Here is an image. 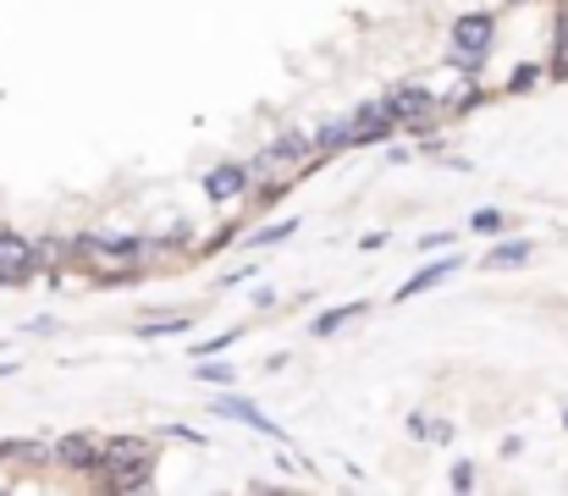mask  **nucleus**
<instances>
[{
    "label": "nucleus",
    "mask_w": 568,
    "mask_h": 496,
    "mask_svg": "<svg viewBox=\"0 0 568 496\" xmlns=\"http://www.w3.org/2000/svg\"><path fill=\"white\" fill-rule=\"evenodd\" d=\"M386 106H365V111H354L348 122H332V127H320L314 133V149H348V144H370V138H381L386 133Z\"/></svg>",
    "instance_id": "1"
},
{
    "label": "nucleus",
    "mask_w": 568,
    "mask_h": 496,
    "mask_svg": "<svg viewBox=\"0 0 568 496\" xmlns=\"http://www.w3.org/2000/svg\"><path fill=\"white\" fill-rule=\"evenodd\" d=\"M34 243H23V237H12V232H0V282H28V271H34Z\"/></svg>",
    "instance_id": "2"
},
{
    "label": "nucleus",
    "mask_w": 568,
    "mask_h": 496,
    "mask_svg": "<svg viewBox=\"0 0 568 496\" xmlns=\"http://www.w3.org/2000/svg\"><path fill=\"white\" fill-rule=\"evenodd\" d=\"M492 34H497V28H492V17H480V12H474V17H464V23L453 28V45H458V55H469V61H474V55L492 50Z\"/></svg>",
    "instance_id": "3"
},
{
    "label": "nucleus",
    "mask_w": 568,
    "mask_h": 496,
    "mask_svg": "<svg viewBox=\"0 0 568 496\" xmlns=\"http://www.w3.org/2000/svg\"><path fill=\"white\" fill-rule=\"evenodd\" d=\"M55 458L72 463V469H95V463H106V442H95V436H61Z\"/></svg>",
    "instance_id": "4"
},
{
    "label": "nucleus",
    "mask_w": 568,
    "mask_h": 496,
    "mask_svg": "<svg viewBox=\"0 0 568 496\" xmlns=\"http://www.w3.org/2000/svg\"><path fill=\"white\" fill-rule=\"evenodd\" d=\"M215 408L226 413V420H243V425H249V431H260V436H276V442H287V431H276V425L266 420V413H260L255 402H243V397H221Z\"/></svg>",
    "instance_id": "5"
},
{
    "label": "nucleus",
    "mask_w": 568,
    "mask_h": 496,
    "mask_svg": "<svg viewBox=\"0 0 568 496\" xmlns=\"http://www.w3.org/2000/svg\"><path fill=\"white\" fill-rule=\"evenodd\" d=\"M243 183H249V172H243V165H215V172L205 177V199L226 204V199H237V194H243Z\"/></svg>",
    "instance_id": "6"
},
{
    "label": "nucleus",
    "mask_w": 568,
    "mask_h": 496,
    "mask_svg": "<svg viewBox=\"0 0 568 496\" xmlns=\"http://www.w3.org/2000/svg\"><path fill=\"white\" fill-rule=\"evenodd\" d=\"M431 111H436V100L425 89H392L386 95V116H431Z\"/></svg>",
    "instance_id": "7"
},
{
    "label": "nucleus",
    "mask_w": 568,
    "mask_h": 496,
    "mask_svg": "<svg viewBox=\"0 0 568 496\" xmlns=\"http://www.w3.org/2000/svg\"><path fill=\"white\" fill-rule=\"evenodd\" d=\"M530 255H535V243L514 237V243H497V248H492V255H485L480 265H485V271H514V265H524Z\"/></svg>",
    "instance_id": "8"
},
{
    "label": "nucleus",
    "mask_w": 568,
    "mask_h": 496,
    "mask_svg": "<svg viewBox=\"0 0 568 496\" xmlns=\"http://www.w3.org/2000/svg\"><path fill=\"white\" fill-rule=\"evenodd\" d=\"M453 271H458V260H453V255H447V260H436V265H425V271H420L409 287H397V303H403V298H420V293H431V287H436V282H447Z\"/></svg>",
    "instance_id": "9"
},
{
    "label": "nucleus",
    "mask_w": 568,
    "mask_h": 496,
    "mask_svg": "<svg viewBox=\"0 0 568 496\" xmlns=\"http://www.w3.org/2000/svg\"><path fill=\"white\" fill-rule=\"evenodd\" d=\"M149 463V447L144 442H106V469H144Z\"/></svg>",
    "instance_id": "10"
},
{
    "label": "nucleus",
    "mask_w": 568,
    "mask_h": 496,
    "mask_svg": "<svg viewBox=\"0 0 568 496\" xmlns=\"http://www.w3.org/2000/svg\"><path fill=\"white\" fill-rule=\"evenodd\" d=\"M365 314V303H337V309H326V314H314V337H332L337 325H348V320H359Z\"/></svg>",
    "instance_id": "11"
},
{
    "label": "nucleus",
    "mask_w": 568,
    "mask_h": 496,
    "mask_svg": "<svg viewBox=\"0 0 568 496\" xmlns=\"http://www.w3.org/2000/svg\"><path fill=\"white\" fill-rule=\"evenodd\" d=\"M138 248H144L138 237H100V243H95V255H111V260H138Z\"/></svg>",
    "instance_id": "12"
},
{
    "label": "nucleus",
    "mask_w": 568,
    "mask_h": 496,
    "mask_svg": "<svg viewBox=\"0 0 568 496\" xmlns=\"http://www.w3.org/2000/svg\"><path fill=\"white\" fill-rule=\"evenodd\" d=\"M199 381H210V386H232V381H237V370H232V364H205V370H199Z\"/></svg>",
    "instance_id": "13"
},
{
    "label": "nucleus",
    "mask_w": 568,
    "mask_h": 496,
    "mask_svg": "<svg viewBox=\"0 0 568 496\" xmlns=\"http://www.w3.org/2000/svg\"><path fill=\"white\" fill-rule=\"evenodd\" d=\"M177 331H188V320H155L144 325V337H177Z\"/></svg>",
    "instance_id": "14"
},
{
    "label": "nucleus",
    "mask_w": 568,
    "mask_h": 496,
    "mask_svg": "<svg viewBox=\"0 0 568 496\" xmlns=\"http://www.w3.org/2000/svg\"><path fill=\"white\" fill-rule=\"evenodd\" d=\"M293 232H298V221H276V226H266L255 243H282V237H293Z\"/></svg>",
    "instance_id": "15"
},
{
    "label": "nucleus",
    "mask_w": 568,
    "mask_h": 496,
    "mask_svg": "<svg viewBox=\"0 0 568 496\" xmlns=\"http://www.w3.org/2000/svg\"><path fill=\"white\" fill-rule=\"evenodd\" d=\"M474 226H480V232H497V226H503V215H497V210H480V215H474Z\"/></svg>",
    "instance_id": "16"
},
{
    "label": "nucleus",
    "mask_w": 568,
    "mask_h": 496,
    "mask_svg": "<svg viewBox=\"0 0 568 496\" xmlns=\"http://www.w3.org/2000/svg\"><path fill=\"white\" fill-rule=\"evenodd\" d=\"M563 425H568V408H563Z\"/></svg>",
    "instance_id": "17"
}]
</instances>
